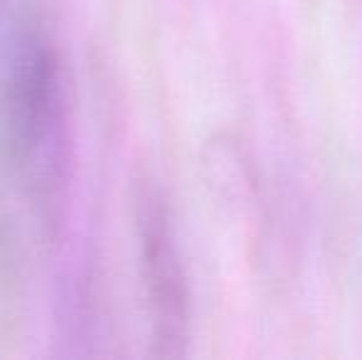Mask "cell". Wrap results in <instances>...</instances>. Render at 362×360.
Returning a JSON list of instances; mask_svg holds the SVG:
<instances>
[{
    "instance_id": "obj_2",
    "label": "cell",
    "mask_w": 362,
    "mask_h": 360,
    "mask_svg": "<svg viewBox=\"0 0 362 360\" xmlns=\"http://www.w3.org/2000/svg\"><path fill=\"white\" fill-rule=\"evenodd\" d=\"M141 274L158 356H182L190 338V291L170 212L156 187L141 190L136 202Z\"/></svg>"
},
{
    "instance_id": "obj_1",
    "label": "cell",
    "mask_w": 362,
    "mask_h": 360,
    "mask_svg": "<svg viewBox=\"0 0 362 360\" xmlns=\"http://www.w3.org/2000/svg\"><path fill=\"white\" fill-rule=\"evenodd\" d=\"M62 141V69L52 40L20 25L0 57V161L30 182H47Z\"/></svg>"
}]
</instances>
